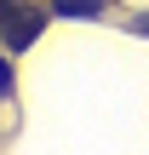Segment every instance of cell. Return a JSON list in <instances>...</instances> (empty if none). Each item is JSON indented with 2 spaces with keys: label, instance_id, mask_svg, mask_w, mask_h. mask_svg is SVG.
Returning <instances> with one entry per match:
<instances>
[{
  "label": "cell",
  "instance_id": "obj_3",
  "mask_svg": "<svg viewBox=\"0 0 149 155\" xmlns=\"http://www.w3.org/2000/svg\"><path fill=\"white\" fill-rule=\"evenodd\" d=\"M11 92V52H0V98Z\"/></svg>",
  "mask_w": 149,
  "mask_h": 155
},
{
  "label": "cell",
  "instance_id": "obj_4",
  "mask_svg": "<svg viewBox=\"0 0 149 155\" xmlns=\"http://www.w3.org/2000/svg\"><path fill=\"white\" fill-rule=\"evenodd\" d=\"M11 6H17V0H0V17H6V12H11Z\"/></svg>",
  "mask_w": 149,
  "mask_h": 155
},
{
  "label": "cell",
  "instance_id": "obj_1",
  "mask_svg": "<svg viewBox=\"0 0 149 155\" xmlns=\"http://www.w3.org/2000/svg\"><path fill=\"white\" fill-rule=\"evenodd\" d=\"M46 17H52L46 0H17V6L0 17V46H6V52H29V46L46 35Z\"/></svg>",
  "mask_w": 149,
  "mask_h": 155
},
{
  "label": "cell",
  "instance_id": "obj_2",
  "mask_svg": "<svg viewBox=\"0 0 149 155\" xmlns=\"http://www.w3.org/2000/svg\"><path fill=\"white\" fill-rule=\"evenodd\" d=\"M57 17H103L109 12V0H46Z\"/></svg>",
  "mask_w": 149,
  "mask_h": 155
}]
</instances>
